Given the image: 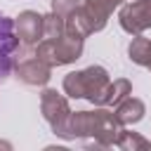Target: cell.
I'll list each match as a JSON object with an SVG mask.
<instances>
[{
	"mask_svg": "<svg viewBox=\"0 0 151 151\" xmlns=\"http://www.w3.org/2000/svg\"><path fill=\"white\" fill-rule=\"evenodd\" d=\"M120 21L127 31H142L151 26V0H142V2L125 7L120 14Z\"/></svg>",
	"mask_w": 151,
	"mask_h": 151,
	"instance_id": "1",
	"label": "cell"
},
{
	"mask_svg": "<svg viewBox=\"0 0 151 151\" xmlns=\"http://www.w3.org/2000/svg\"><path fill=\"white\" fill-rule=\"evenodd\" d=\"M14 45L17 42H14V35H12V21L0 17V78H5L7 71H9V61H12L9 52H12Z\"/></svg>",
	"mask_w": 151,
	"mask_h": 151,
	"instance_id": "2",
	"label": "cell"
},
{
	"mask_svg": "<svg viewBox=\"0 0 151 151\" xmlns=\"http://www.w3.org/2000/svg\"><path fill=\"white\" fill-rule=\"evenodd\" d=\"M19 28H21V38H38V28H40V17L33 14V12H26L21 19H19Z\"/></svg>",
	"mask_w": 151,
	"mask_h": 151,
	"instance_id": "3",
	"label": "cell"
}]
</instances>
